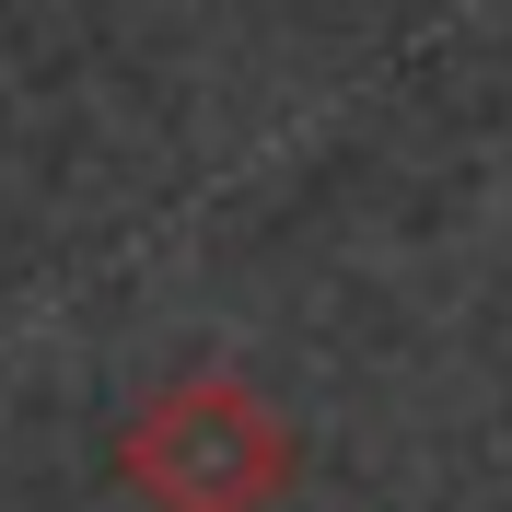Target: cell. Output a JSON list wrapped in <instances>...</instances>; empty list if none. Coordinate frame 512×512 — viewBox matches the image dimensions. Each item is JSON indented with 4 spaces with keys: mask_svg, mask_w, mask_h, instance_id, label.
Returning <instances> with one entry per match:
<instances>
[{
    "mask_svg": "<svg viewBox=\"0 0 512 512\" xmlns=\"http://www.w3.org/2000/svg\"><path fill=\"white\" fill-rule=\"evenodd\" d=\"M117 478L140 512H280L303 478L291 419L245 373H175L117 431Z\"/></svg>",
    "mask_w": 512,
    "mask_h": 512,
    "instance_id": "cell-1",
    "label": "cell"
}]
</instances>
